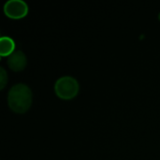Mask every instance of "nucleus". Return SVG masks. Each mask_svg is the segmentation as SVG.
Here are the masks:
<instances>
[{"label":"nucleus","instance_id":"nucleus-7","mask_svg":"<svg viewBox=\"0 0 160 160\" xmlns=\"http://www.w3.org/2000/svg\"><path fill=\"white\" fill-rule=\"evenodd\" d=\"M158 18H159V20H160V13H159V15H158Z\"/></svg>","mask_w":160,"mask_h":160},{"label":"nucleus","instance_id":"nucleus-5","mask_svg":"<svg viewBox=\"0 0 160 160\" xmlns=\"http://www.w3.org/2000/svg\"><path fill=\"white\" fill-rule=\"evenodd\" d=\"M15 41L8 36H2L0 38V55L1 56H9L13 53L15 50Z\"/></svg>","mask_w":160,"mask_h":160},{"label":"nucleus","instance_id":"nucleus-3","mask_svg":"<svg viewBox=\"0 0 160 160\" xmlns=\"http://www.w3.org/2000/svg\"><path fill=\"white\" fill-rule=\"evenodd\" d=\"M3 10L7 17L19 20L27 15L29 8L23 0H8L5 3Z\"/></svg>","mask_w":160,"mask_h":160},{"label":"nucleus","instance_id":"nucleus-2","mask_svg":"<svg viewBox=\"0 0 160 160\" xmlns=\"http://www.w3.org/2000/svg\"><path fill=\"white\" fill-rule=\"evenodd\" d=\"M80 90V85L78 81L68 75H65L57 79L54 83V92L56 96L65 100H69L74 98Z\"/></svg>","mask_w":160,"mask_h":160},{"label":"nucleus","instance_id":"nucleus-6","mask_svg":"<svg viewBox=\"0 0 160 160\" xmlns=\"http://www.w3.org/2000/svg\"><path fill=\"white\" fill-rule=\"evenodd\" d=\"M7 83H8V74H7L6 69L3 67H1L0 68V89L1 90L4 89Z\"/></svg>","mask_w":160,"mask_h":160},{"label":"nucleus","instance_id":"nucleus-1","mask_svg":"<svg viewBox=\"0 0 160 160\" xmlns=\"http://www.w3.org/2000/svg\"><path fill=\"white\" fill-rule=\"evenodd\" d=\"M32 100V90L22 82L14 84L8 93V105L16 113H25L30 109Z\"/></svg>","mask_w":160,"mask_h":160},{"label":"nucleus","instance_id":"nucleus-4","mask_svg":"<svg viewBox=\"0 0 160 160\" xmlns=\"http://www.w3.org/2000/svg\"><path fill=\"white\" fill-rule=\"evenodd\" d=\"M7 64L12 71H15V72L22 71L25 68L27 65L26 55L24 54L23 52L20 50L15 51L9 56H8Z\"/></svg>","mask_w":160,"mask_h":160}]
</instances>
